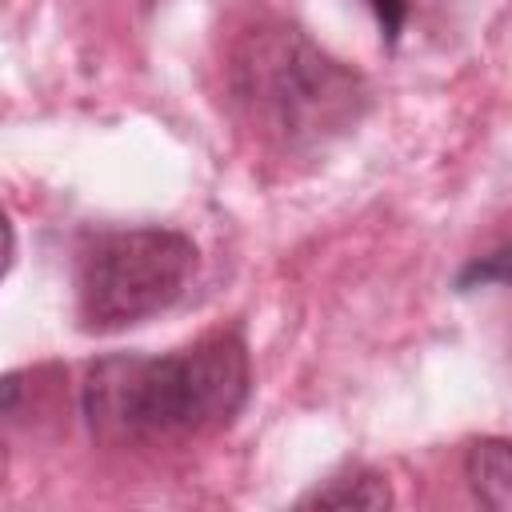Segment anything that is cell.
I'll use <instances>...</instances> for the list:
<instances>
[{
    "mask_svg": "<svg viewBox=\"0 0 512 512\" xmlns=\"http://www.w3.org/2000/svg\"><path fill=\"white\" fill-rule=\"evenodd\" d=\"M392 504H396V496H392L388 480L376 468H364V464L332 472L324 484H316L312 492H304L296 500V508H340V512H348V508H356V512H384Z\"/></svg>",
    "mask_w": 512,
    "mask_h": 512,
    "instance_id": "cell-4",
    "label": "cell"
},
{
    "mask_svg": "<svg viewBox=\"0 0 512 512\" xmlns=\"http://www.w3.org/2000/svg\"><path fill=\"white\" fill-rule=\"evenodd\" d=\"M224 88L236 120L292 156L324 152L356 132L372 104L368 80L288 20H256L232 40Z\"/></svg>",
    "mask_w": 512,
    "mask_h": 512,
    "instance_id": "cell-2",
    "label": "cell"
},
{
    "mask_svg": "<svg viewBox=\"0 0 512 512\" xmlns=\"http://www.w3.org/2000/svg\"><path fill=\"white\" fill-rule=\"evenodd\" d=\"M248 392V344L240 332H216L164 356L116 352L88 364L80 416L88 436L108 448L172 444L228 428Z\"/></svg>",
    "mask_w": 512,
    "mask_h": 512,
    "instance_id": "cell-1",
    "label": "cell"
},
{
    "mask_svg": "<svg viewBox=\"0 0 512 512\" xmlns=\"http://www.w3.org/2000/svg\"><path fill=\"white\" fill-rule=\"evenodd\" d=\"M456 292H476V288H512V240L496 244L492 252L484 256H472L456 280H452Z\"/></svg>",
    "mask_w": 512,
    "mask_h": 512,
    "instance_id": "cell-6",
    "label": "cell"
},
{
    "mask_svg": "<svg viewBox=\"0 0 512 512\" xmlns=\"http://www.w3.org/2000/svg\"><path fill=\"white\" fill-rule=\"evenodd\" d=\"M200 252L176 228L96 232L76 260V316L84 332H120L172 308L196 276Z\"/></svg>",
    "mask_w": 512,
    "mask_h": 512,
    "instance_id": "cell-3",
    "label": "cell"
},
{
    "mask_svg": "<svg viewBox=\"0 0 512 512\" xmlns=\"http://www.w3.org/2000/svg\"><path fill=\"white\" fill-rule=\"evenodd\" d=\"M464 480L472 496L492 512H512V440L480 436L464 452Z\"/></svg>",
    "mask_w": 512,
    "mask_h": 512,
    "instance_id": "cell-5",
    "label": "cell"
},
{
    "mask_svg": "<svg viewBox=\"0 0 512 512\" xmlns=\"http://www.w3.org/2000/svg\"><path fill=\"white\" fill-rule=\"evenodd\" d=\"M364 4H368V12L376 16L380 36H384L388 44H396L400 32H404V24H408V0H364Z\"/></svg>",
    "mask_w": 512,
    "mask_h": 512,
    "instance_id": "cell-7",
    "label": "cell"
}]
</instances>
